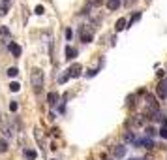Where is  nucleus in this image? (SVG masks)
I'll list each match as a JSON object with an SVG mask.
<instances>
[{
	"label": "nucleus",
	"instance_id": "f257e3e1",
	"mask_svg": "<svg viewBox=\"0 0 167 160\" xmlns=\"http://www.w3.org/2000/svg\"><path fill=\"white\" fill-rule=\"evenodd\" d=\"M0 130L4 132L6 138H13L15 128L11 126V123H10V117H8V115H0Z\"/></svg>",
	"mask_w": 167,
	"mask_h": 160
},
{
	"label": "nucleus",
	"instance_id": "f03ea898",
	"mask_svg": "<svg viewBox=\"0 0 167 160\" xmlns=\"http://www.w3.org/2000/svg\"><path fill=\"white\" fill-rule=\"evenodd\" d=\"M30 83L36 87V90H40V87L43 85V72L40 70V68H34V70L30 72Z\"/></svg>",
	"mask_w": 167,
	"mask_h": 160
},
{
	"label": "nucleus",
	"instance_id": "7ed1b4c3",
	"mask_svg": "<svg viewBox=\"0 0 167 160\" xmlns=\"http://www.w3.org/2000/svg\"><path fill=\"white\" fill-rule=\"evenodd\" d=\"M79 36H81V41L90 43V41H92V30H90V27H88V28H86V25L81 27V28H79Z\"/></svg>",
	"mask_w": 167,
	"mask_h": 160
},
{
	"label": "nucleus",
	"instance_id": "20e7f679",
	"mask_svg": "<svg viewBox=\"0 0 167 160\" xmlns=\"http://www.w3.org/2000/svg\"><path fill=\"white\" fill-rule=\"evenodd\" d=\"M81 70H83V66H81L79 62H75V64H71V66H69L68 76H69V77H79V76H81Z\"/></svg>",
	"mask_w": 167,
	"mask_h": 160
},
{
	"label": "nucleus",
	"instance_id": "39448f33",
	"mask_svg": "<svg viewBox=\"0 0 167 160\" xmlns=\"http://www.w3.org/2000/svg\"><path fill=\"white\" fill-rule=\"evenodd\" d=\"M158 96H160L161 100L167 98V79H161V81L158 83Z\"/></svg>",
	"mask_w": 167,
	"mask_h": 160
},
{
	"label": "nucleus",
	"instance_id": "423d86ee",
	"mask_svg": "<svg viewBox=\"0 0 167 160\" xmlns=\"http://www.w3.org/2000/svg\"><path fill=\"white\" fill-rule=\"evenodd\" d=\"M143 123H145V117L139 115V117H132V119L126 123V126H141Z\"/></svg>",
	"mask_w": 167,
	"mask_h": 160
},
{
	"label": "nucleus",
	"instance_id": "0eeeda50",
	"mask_svg": "<svg viewBox=\"0 0 167 160\" xmlns=\"http://www.w3.org/2000/svg\"><path fill=\"white\" fill-rule=\"evenodd\" d=\"M113 154H115L116 158H122V156L126 154V147H124V145H116V147L113 149Z\"/></svg>",
	"mask_w": 167,
	"mask_h": 160
},
{
	"label": "nucleus",
	"instance_id": "6e6552de",
	"mask_svg": "<svg viewBox=\"0 0 167 160\" xmlns=\"http://www.w3.org/2000/svg\"><path fill=\"white\" fill-rule=\"evenodd\" d=\"M58 100H60L58 93H49V94H47V102H49V106H56Z\"/></svg>",
	"mask_w": 167,
	"mask_h": 160
},
{
	"label": "nucleus",
	"instance_id": "1a4fd4ad",
	"mask_svg": "<svg viewBox=\"0 0 167 160\" xmlns=\"http://www.w3.org/2000/svg\"><path fill=\"white\" fill-rule=\"evenodd\" d=\"M147 102H148V107H150L154 113H158V102H156V98L148 94V96H147Z\"/></svg>",
	"mask_w": 167,
	"mask_h": 160
},
{
	"label": "nucleus",
	"instance_id": "9d476101",
	"mask_svg": "<svg viewBox=\"0 0 167 160\" xmlns=\"http://www.w3.org/2000/svg\"><path fill=\"white\" fill-rule=\"evenodd\" d=\"M10 51L13 53V57H21V45H17V43H10Z\"/></svg>",
	"mask_w": 167,
	"mask_h": 160
},
{
	"label": "nucleus",
	"instance_id": "9b49d317",
	"mask_svg": "<svg viewBox=\"0 0 167 160\" xmlns=\"http://www.w3.org/2000/svg\"><path fill=\"white\" fill-rule=\"evenodd\" d=\"M124 28H128V27H126V19H118L116 25H115V30L120 32V30H124Z\"/></svg>",
	"mask_w": 167,
	"mask_h": 160
},
{
	"label": "nucleus",
	"instance_id": "f8f14e48",
	"mask_svg": "<svg viewBox=\"0 0 167 160\" xmlns=\"http://www.w3.org/2000/svg\"><path fill=\"white\" fill-rule=\"evenodd\" d=\"M75 55H77V51H75L73 47H71V45H68V47H66V58H68V60H71Z\"/></svg>",
	"mask_w": 167,
	"mask_h": 160
},
{
	"label": "nucleus",
	"instance_id": "ddd939ff",
	"mask_svg": "<svg viewBox=\"0 0 167 160\" xmlns=\"http://www.w3.org/2000/svg\"><path fill=\"white\" fill-rule=\"evenodd\" d=\"M107 8L109 10H118L120 8V0H107Z\"/></svg>",
	"mask_w": 167,
	"mask_h": 160
},
{
	"label": "nucleus",
	"instance_id": "4468645a",
	"mask_svg": "<svg viewBox=\"0 0 167 160\" xmlns=\"http://www.w3.org/2000/svg\"><path fill=\"white\" fill-rule=\"evenodd\" d=\"M0 36H2L4 40H10V38H11V34H10V28H8V27H0Z\"/></svg>",
	"mask_w": 167,
	"mask_h": 160
},
{
	"label": "nucleus",
	"instance_id": "2eb2a0df",
	"mask_svg": "<svg viewBox=\"0 0 167 160\" xmlns=\"http://www.w3.org/2000/svg\"><path fill=\"white\" fill-rule=\"evenodd\" d=\"M25 156H27L28 160H36L38 153H36V151H32V149H27V151H25Z\"/></svg>",
	"mask_w": 167,
	"mask_h": 160
},
{
	"label": "nucleus",
	"instance_id": "dca6fc26",
	"mask_svg": "<svg viewBox=\"0 0 167 160\" xmlns=\"http://www.w3.org/2000/svg\"><path fill=\"white\" fill-rule=\"evenodd\" d=\"M6 151H8V141L0 140V153H6Z\"/></svg>",
	"mask_w": 167,
	"mask_h": 160
},
{
	"label": "nucleus",
	"instance_id": "f3484780",
	"mask_svg": "<svg viewBox=\"0 0 167 160\" xmlns=\"http://www.w3.org/2000/svg\"><path fill=\"white\" fill-rule=\"evenodd\" d=\"M34 134H36V140H38V143H41V141H43V136H41V130H40V128H36V130H34Z\"/></svg>",
	"mask_w": 167,
	"mask_h": 160
},
{
	"label": "nucleus",
	"instance_id": "a211bd4d",
	"mask_svg": "<svg viewBox=\"0 0 167 160\" xmlns=\"http://www.w3.org/2000/svg\"><path fill=\"white\" fill-rule=\"evenodd\" d=\"M143 145H145V149H152L154 147V141L152 140H143Z\"/></svg>",
	"mask_w": 167,
	"mask_h": 160
},
{
	"label": "nucleus",
	"instance_id": "6ab92c4d",
	"mask_svg": "<svg viewBox=\"0 0 167 160\" xmlns=\"http://www.w3.org/2000/svg\"><path fill=\"white\" fill-rule=\"evenodd\" d=\"M17 74H19L17 68H8V76H10V77H15Z\"/></svg>",
	"mask_w": 167,
	"mask_h": 160
},
{
	"label": "nucleus",
	"instance_id": "aec40b11",
	"mask_svg": "<svg viewBox=\"0 0 167 160\" xmlns=\"http://www.w3.org/2000/svg\"><path fill=\"white\" fill-rule=\"evenodd\" d=\"M19 89H21V85H19V83H15V81H13V83H10V90H13V93H17Z\"/></svg>",
	"mask_w": 167,
	"mask_h": 160
},
{
	"label": "nucleus",
	"instance_id": "412c9836",
	"mask_svg": "<svg viewBox=\"0 0 167 160\" xmlns=\"http://www.w3.org/2000/svg\"><path fill=\"white\" fill-rule=\"evenodd\" d=\"M17 109H19V106H17V102H15V100H11V102H10V111H13V113H15Z\"/></svg>",
	"mask_w": 167,
	"mask_h": 160
},
{
	"label": "nucleus",
	"instance_id": "4be33fe9",
	"mask_svg": "<svg viewBox=\"0 0 167 160\" xmlns=\"http://www.w3.org/2000/svg\"><path fill=\"white\" fill-rule=\"evenodd\" d=\"M147 136H150V138H152V136H156V128H154V126H148V128H147Z\"/></svg>",
	"mask_w": 167,
	"mask_h": 160
},
{
	"label": "nucleus",
	"instance_id": "5701e85b",
	"mask_svg": "<svg viewBox=\"0 0 167 160\" xmlns=\"http://www.w3.org/2000/svg\"><path fill=\"white\" fill-rule=\"evenodd\" d=\"M68 79H69V76H68V72H66V74H62V76L58 77V83H66Z\"/></svg>",
	"mask_w": 167,
	"mask_h": 160
},
{
	"label": "nucleus",
	"instance_id": "b1692460",
	"mask_svg": "<svg viewBox=\"0 0 167 160\" xmlns=\"http://www.w3.org/2000/svg\"><path fill=\"white\" fill-rule=\"evenodd\" d=\"M6 11H8V6H6V4H0V17L6 15Z\"/></svg>",
	"mask_w": 167,
	"mask_h": 160
},
{
	"label": "nucleus",
	"instance_id": "393cba45",
	"mask_svg": "<svg viewBox=\"0 0 167 160\" xmlns=\"http://www.w3.org/2000/svg\"><path fill=\"white\" fill-rule=\"evenodd\" d=\"M160 136H161L163 140H167V126H163V128L160 130Z\"/></svg>",
	"mask_w": 167,
	"mask_h": 160
},
{
	"label": "nucleus",
	"instance_id": "a878e982",
	"mask_svg": "<svg viewBox=\"0 0 167 160\" xmlns=\"http://www.w3.org/2000/svg\"><path fill=\"white\" fill-rule=\"evenodd\" d=\"M34 11H36L38 15H43V11H45V10H43V6H36V10H34Z\"/></svg>",
	"mask_w": 167,
	"mask_h": 160
},
{
	"label": "nucleus",
	"instance_id": "bb28decb",
	"mask_svg": "<svg viewBox=\"0 0 167 160\" xmlns=\"http://www.w3.org/2000/svg\"><path fill=\"white\" fill-rule=\"evenodd\" d=\"M96 74H98V70H88V72H86V76H88V77H94Z\"/></svg>",
	"mask_w": 167,
	"mask_h": 160
},
{
	"label": "nucleus",
	"instance_id": "cd10ccee",
	"mask_svg": "<svg viewBox=\"0 0 167 160\" xmlns=\"http://www.w3.org/2000/svg\"><path fill=\"white\" fill-rule=\"evenodd\" d=\"M71 36H73V32H71V28H68V30H66V38L71 40Z\"/></svg>",
	"mask_w": 167,
	"mask_h": 160
},
{
	"label": "nucleus",
	"instance_id": "c85d7f7f",
	"mask_svg": "<svg viewBox=\"0 0 167 160\" xmlns=\"http://www.w3.org/2000/svg\"><path fill=\"white\" fill-rule=\"evenodd\" d=\"M132 160H145V158H132Z\"/></svg>",
	"mask_w": 167,
	"mask_h": 160
},
{
	"label": "nucleus",
	"instance_id": "c756f323",
	"mask_svg": "<svg viewBox=\"0 0 167 160\" xmlns=\"http://www.w3.org/2000/svg\"><path fill=\"white\" fill-rule=\"evenodd\" d=\"M6 2H10V0H4V4H6Z\"/></svg>",
	"mask_w": 167,
	"mask_h": 160
}]
</instances>
